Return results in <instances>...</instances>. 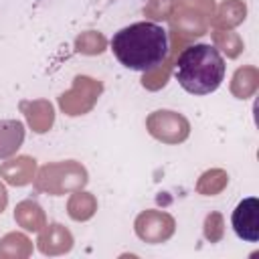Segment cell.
I'll list each match as a JSON object with an SVG mask.
<instances>
[{"mask_svg":"<svg viewBox=\"0 0 259 259\" xmlns=\"http://www.w3.org/2000/svg\"><path fill=\"white\" fill-rule=\"evenodd\" d=\"M115 59L134 71H152L168 57V32L156 22H134L111 38Z\"/></svg>","mask_w":259,"mask_h":259,"instance_id":"1","label":"cell"},{"mask_svg":"<svg viewBox=\"0 0 259 259\" xmlns=\"http://www.w3.org/2000/svg\"><path fill=\"white\" fill-rule=\"evenodd\" d=\"M174 75L180 87L192 95H208L225 79V59L212 45H190L174 61Z\"/></svg>","mask_w":259,"mask_h":259,"instance_id":"2","label":"cell"},{"mask_svg":"<svg viewBox=\"0 0 259 259\" xmlns=\"http://www.w3.org/2000/svg\"><path fill=\"white\" fill-rule=\"evenodd\" d=\"M85 184H87V170L75 160L45 164L34 176L36 190L53 196L81 190Z\"/></svg>","mask_w":259,"mask_h":259,"instance_id":"3","label":"cell"},{"mask_svg":"<svg viewBox=\"0 0 259 259\" xmlns=\"http://www.w3.org/2000/svg\"><path fill=\"white\" fill-rule=\"evenodd\" d=\"M103 85L87 75H77L73 87L59 97V105L67 115H83L87 113L99 99Z\"/></svg>","mask_w":259,"mask_h":259,"instance_id":"4","label":"cell"},{"mask_svg":"<svg viewBox=\"0 0 259 259\" xmlns=\"http://www.w3.org/2000/svg\"><path fill=\"white\" fill-rule=\"evenodd\" d=\"M146 127L156 140H160L164 144H180L190 134L188 119L182 113L170 111V109L152 111L146 119Z\"/></svg>","mask_w":259,"mask_h":259,"instance_id":"5","label":"cell"},{"mask_svg":"<svg viewBox=\"0 0 259 259\" xmlns=\"http://www.w3.org/2000/svg\"><path fill=\"white\" fill-rule=\"evenodd\" d=\"M134 229H136V235L144 241V243H150V245H158V243H164L168 241L174 231H176V221L164 212V210H144L136 217V223H134Z\"/></svg>","mask_w":259,"mask_h":259,"instance_id":"6","label":"cell"},{"mask_svg":"<svg viewBox=\"0 0 259 259\" xmlns=\"http://www.w3.org/2000/svg\"><path fill=\"white\" fill-rule=\"evenodd\" d=\"M231 223L239 239L255 243L259 239V200L255 196L243 198L233 210Z\"/></svg>","mask_w":259,"mask_h":259,"instance_id":"7","label":"cell"},{"mask_svg":"<svg viewBox=\"0 0 259 259\" xmlns=\"http://www.w3.org/2000/svg\"><path fill=\"white\" fill-rule=\"evenodd\" d=\"M170 20H172L174 30L180 32L184 38H188V36H200V34H204L206 28H208V20L210 18L204 12L192 8V6L184 4V2H178V6L172 12Z\"/></svg>","mask_w":259,"mask_h":259,"instance_id":"8","label":"cell"},{"mask_svg":"<svg viewBox=\"0 0 259 259\" xmlns=\"http://www.w3.org/2000/svg\"><path fill=\"white\" fill-rule=\"evenodd\" d=\"M36 247L42 255H63L73 249V235L63 225L51 223L38 231Z\"/></svg>","mask_w":259,"mask_h":259,"instance_id":"9","label":"cell"},{"mask_svg":"<svg viewBox=\"0 0 259 259\" xmlns=\"http://www.w3.org/2000/svg\"><path fill=\"white\" fill-rule=\"evenodd\" d=\"M36 160L30 156H16L8 162L0 164V178H4L12 186H24L34 180Z\"/></svg>","mask_w":259,"mask_h":259,"instance_id":"10","label":"cell"},{"mask_svg":"<svg viewBox=\"0 0 259 259\" xmlns=\"http://www.w3.org/2000/svg\"><path fill=\"white\" fill-rule=\"evenodd\" d=\"M20 111L24 113L28 125L36 134H45L51 130L55 121V109L51 101L47 99H34V101H20Z\"/></svg>","mask_w":259,"mask_h":259,"instance_id":"11","label":"cell"},{"mask_svg":"<svg viewBox=\"0 0 259 259\" xmlns=\"http://www.w3.org/2000/svg\"><path fill=\"white\" fill-rule=\"evenodd\" d=\"M245 14H247V6L243 0H223L217 14L210 16L208 26H212L214 30H231L233 26L245 20Z\"/></svg>","mask_w":259,"mask_h":259,"instance_id":"12","label":"cell"},{"mask_svg":"<svg viewBox=\"0 0 259 259\" xmlns=\"http://www.w3.org/2000/svg\"><path fill=\"white\" fill-rule=\"evenodd\" d=\"M24 142V123L18 119H0V158H10Z\"/></svg>","mask_w":259,"mask_h":259,"instance_id":"13","label":"cell"},{"mask_svg":"<svg viewBox=\"0 0 259 259\" xmlns=\"http://www.w3.org/2000/svg\"><path fill=\"white\" fill-rule=\"evenodd\" d=\"M14 221L26 229V231H32V233H38L45 225H47V217H45V210L38 202L34 200H22L16 204L14 208Z\"/></svg>","mask_w":259,"mask_h":259,"instance_id":"14","label":"cell"},{"mask_svg":"<svg viewBox=\"0 0 259 259\" xmlns=\"http://www.w3.org/2000/svg\"><path fill=\"white\" fill-rule=\"evenodd\" d=\"M259 87V71L255 67H241L235 71L231 81V91L237 99L251 97Z\"/></svg>","mask_w":259,"mask_h":259,"instance_id":"15","label":"cell"},{"mask_svg":"<svg viewBox=\"0 0 259 259\" xmlns=\"http://www.w3.org/2000/svg\"><path fill=\"white\" fill-rule=\"evenodd\" d=\"M97 210V200L91 192L75 190L67 202V212L73 221H89Z\"/></svg>","mask_w":259,"mask_h":259,"instance_id":"16","label":"cell"},{"mask_svg":"<svg viewBox=\"0 0 259 259\" xmlns=\"http://www.w3.org/2000/svg\"><path fill=\"white\" fill-rule=\"evenodd\" d=\"M32 253V243L22 233H8L0 239V257L6 259H24Z\"/></svg>","mask_w":259,"mask_h":259,"instance_id":"17","label":"cell"},{"mask_svg":"<svg viewBox=\"0 0 259 259\" xmlns=\"http://www.w3.org/2000/svg\"><path fill=\"white\" fill-rule=\"evenodd\" d=\"M227 182H229V174L225 170H221V168H212V170H206L198 178L196 190L202 196H214V194L223 192V188L227 186Z\"/></svg>","mask_w":259,"mask_h":259,"instance_id":"18","label":"cell"},{"mask_svg":"<svg viewBox=\"0 0 259 259\" xmlns=\"http://www.w3.org/2000/svg\"><path fill=\"white\" fill-rule=\"evenodd\" d=\"M212 40H214V49H221L229 59H235L241 55L243 51V40L237 32L233 30H214L212 32Z\"/></svg>","mask_w":259,"mask_h":259,"instance_id":"19","label":"cell"},{"mask_svg":"<svg viewBox=\"0 0 259 259\" xmlns=\"http://www.w3.org/2000/svg\"><path fill=\"white\" fill-rule=\"evenodd\" d=\"M105 36L101 32H95V30H87V32H81L77 38H75V49L83 55H99L105 51Z\"/></svg>","mask_w":259,"mask_h":259,"instance_id":"20","label":"cell"},{"mask_svg":"<svg viewBox=\"0 0 259 259\" xmlns=\"http://www.w3.org/2000/svg\"><path fill=\"white\" fill-rule=\"evenodd\" d=\"M176 6L178 0H148V4L144 6V14L154 20H168Z\"/></svg>","mask_w":259,"mask_h":259,"instance_id":"21","label":"cell"},{"mask_svg":"<svg viewBox=\"0 0 259 259\" xmlns=\"http://www.w3.org/2000/svg\"><path fill=\"white\" fill-rule=\"evenodd\" d=\"M225 235V223H223V214L221 212H210L204 219V239L210 243L221 241Z\"/></svg>","mask_w":259,"mask_h":259,"instance_id":"22","label":"cell"},{"mask_svg":"<svg viewBox=\"0 0 259 259\" xmlns=\"http://www.w3.org/2000/svg\"><path fill=\"white\" fill-rule=\"evenodd\" d=\"M182 2L192 6V8H196V10H200V12H204L208 18L214 14V0H182Z\"/></svg>","mask_w":259,"mask_h":259,"instance_id":"23","label":"cell"},{"mask_svg":"<svg viewBox=\"0 0 259 259\" xmlns=\"http://www.w3.org/2000/svg\"><path fill=\"white\" fill-rule=\"evenodd\" d=\"M6 202H8V192H6V188H4V184L0 182V212L6 208Z\"/></svg>","mask_w":259,"mask_h":259,"instance_id":"24","label":"cell"}]
</instances>
